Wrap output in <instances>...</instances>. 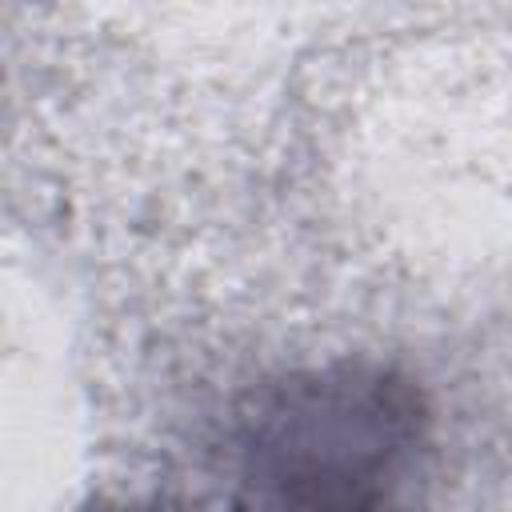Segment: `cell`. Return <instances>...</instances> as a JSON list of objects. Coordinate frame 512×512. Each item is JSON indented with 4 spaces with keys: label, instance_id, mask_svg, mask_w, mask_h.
Returning <instances> with one entry per match:
<instances>
[{
    "label": "cell",
    "instance_id": "6da1fadb",
    "mask_svg": "<svg viewBox=\"0 0 512 512\" xmlns=\"http://www.w3.org/2000/svg\"><path fill=\"white\" fill-rule=\"evenodd\" d=\"M424 456L416 388L376 364L284 380L248 420L240 512H400Z\"/></svg>",
    "mask_w": 512,
    "mask_h": 512
}]
</instances>
